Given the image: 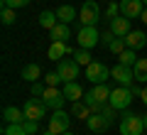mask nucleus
<instances>
[{"label":"nucleus","instance_id":"26","mask_svg":"<svg viewBox=\"0 0 147 135\" xmlns=\"http://www.w3.org/2000/svg\"><path fill=\"white\" fill-rule=\"evenodd\" d=\"M74 59H76L81 66H88V64L93 62V57H91L88 49H76V52H74Z\"/></svg>","mask_w":147,"mask_h":135},{"label":"nucleus","instance_id":"19","mask_svg":"<svg viewBox=\"0 0 147 135\" xmlns=\"http://www.w3.org/2000/svg\"><path fill=\"white\" fill-rule=\"evenodd\" d=\"M93 113V111L88 108V103L86 101H74L71 103V118H79V120H88V115Z\"/></svg>","mask_w":147,"mask_h":135},{"label":"nucleus","instance_id":"18","mask_svg":"<svg viewBox=\"0 0 147 135\" xmlns=\"http://www.w3.org/2000/svg\"><path fill=\"white\" fill-rule=\"evenodd\" d=\"M3 118H5V123H25V111L17 108V106H7L5 111H3Z\"/></svg>","mask_w":147,"mask_h":135},{"label":"nucleus","instance_id":"32","mask_svg":"<svg viewBox=\"0 0 147 135\" xmlns=\"http://www.w3.org/2000/svg\"><path fill=\"white\" fill-rule=\"evenodd\" d=\"M44 83H47V86H59V83H64V81H61V76H59V71H49L47 76H44Z\"/></svg>","mask_w":147,"mask_h":135},{"label":"nucleus","instance_id":"16","mask_svg":"<svg viewBox=\"0 0 147 135\" xmlns=\"http://www.w3.org/2000/svg\"><path fill=\"white\" fill-rule=\"evenodd\" d=\"M66 54H74V49L66 47L64 42H52V44H49V49H47V57L52 59V62H61Z\"/></svg>","mask_w":147,"mask_h":135},{"label":"nucleus","instance_id":"4","mask_svg":"<svg viewBox=\"0 0 147 135\" xmlns=\"http://www.w3.org/2000/svg\"><path fill=\"white\" fill-rule=\"evenodd\" d=\"M57 71L59 76H61V81H76L79 79V71H81V64L76 62V59H61V62H57Z\"/></svg>","mask_w":147,"mask_h":135},{"label":"nucleus","instance_id":"5","mask_svg":"<svg viewBox=\"0 0 147 135\" xmlns=\"http://www.w3.org/2000/svg\"><path fill=\"white\" fill-rule=\"evenodd\" d=\"M100 20V7L96 0H86L84 5H81L79 10V22L81 25H96V22Z\"/></svg>","mask_w":147,"mask_h":135},{"label":"nucleus","instance_id":"13","mask_svg":"<svg viewBox=\"0 0 147 135\" xmlns=\"http://www.w3.org/2000/svg\"><path fill=\"white\" fill-rule=\"evenodd\" d=\"M108 125H110V120L105 118L103 113H91L88 120H86V128H88L91 133H103V130H108Z\"/></svg>","mask_w":147,"mask_h":135},{"label":"nucleus","instance_id":"28","mask_svg":"<svg viewBox=\"0 0 147 135\" xmlns=\"http://www.w3.org/2000/svg\"><path fill=\"white\" fill-rule=\"evenodd\" d=\"M108 49H110L113 54H120V52H125V49H127V44H125V37H115V39H113V42L108 44Z\"/></svg>","mask_w":147,"mask_h":135},{"label":"nucleus","instance_id":"2","mask_svg":"<svg viewBox=\"0 0 147 135\" xmlns=\"http://www.w3.org/2000/svg\"><path fill=\"white\" fill-rule=\"evenodd\" d=\"M145 130V118L137 113H125L120 118V135H142Z\"/></svg>","mask_w":147,"mask_h":135},{"label":"nucleus","instance_id":"30","mask_svg":"<svg viewBox=\"0 0 147 135\" xmlns=\"http://www.w3.org/2000/svg\"><path fill=\"white\" fill-rule=\"evenodd\" d=\"M27 5H30V0H3V7H12V10H20Z\"/></svg>","mask_w":147,"mask_h":135},{"label":"nucleus","instance_id":"24","mask_svg":"<svg viewBox=\"0 0 147 135\" xmlns=\"http://www.w3.org/2000/svg\"><path fill=\"white\" fill-rule=\"evenodd\" d=\"M57 12H52V10H44V12H39V25L44 27V30H54L57 27Z\"/></svg>","mask_w":147,"mask_h":135},{"label":"nucleus","instance_id":"14","mask_svg":"<svg viewBox=\"0 0 147 135\" xmlns=\"http://www.w3.org/2000/svg\"><path fill=\"white\" fill-rule=\"evenodd\" d=\"M125 44H127V49H135L137 52V49H142L147 44V35L142 30H130L125 35Z\"/></svg>","mask_w":147,"mask_h":135},{"label":"nucleus","instance_id":"35","mask_svg":"<svg viewBox=\"0 0 147 135\" xmlns=\"http://www.w3.org/2000/svg\"><path fill=\"white\" fill-rule=\"evenodd\" d=\"M127 88H130L132 98H140V96H142V88H145V86H140V83H130V86H127Z\"/></svg>","mask_w":147,"mask_h":135},{"label":"nucleus","instance_id":"7","mask_svg":"<svg viewBox=\"0 0 147 135\" xmlns=\"http://www.w3.org/2000/svg\"><path fill=\"white\" fill-rule=\"evenodd\" d=\"M86 79L91 83H105V79H110V69L103 62H91L86 66Z\"/></svg>","mask_w":147,"mask_h":135},{"label":"nucleus","instance_id":"31","mask_svg":"<svg viewBox=\"0 0 147 135\" xmlns=\"http://www.w3.org/2000/svg\"><path fill=\"white\" fill-rule=\"evenodd\" d=\"M22 128L27 130V135H34L37 130H39V120H32V118H25V123H22Z\"/></svg>","mask_w":147,"mask_h":135},{"label":"nucleus","instance_id":"6","mask_svg":"<svg viewBox=\"0 0 147 135\" xmlns=\"http://www.w3.org/2000/svg\"><path fill=\"white\" fill-rule=\"evenodd\" d=\"M69 125H71V113H66L64 108L54 111L52 118H49V130L57 133V135H64V133L69 130Z\"/></svg>","mask_w":147,"mask_h":135},{"label":"nucleus","instance_id":"39","mask_svg":"<svg viewBox=\"0 0 147 135\" xmlns=\"http://www.w3.org/2000/svg\"><path fill=\"white\" fill-rule=\"evenodd\" d=\"M42 135H57V133H52V130H47V133H42Z\"/></svg>","mask_w":147,"mask_h":135},{"label":"nucleus","instance_id":"17","mask_svg":"<svg viewBox=\"0 0 147 135\" xmlns=\"http://www.w3.org/2000/svg\"><path fill=\"white\" fill-rule=\"evenodd\" d=\"M110 32L115 37H125L127 32H130V20L123 17V15H118L115 20H110Z\"/></svg>","mask_w":147,"mask_h":135},{"label":"nucleus","instance_id":"36","mask_svg":"<svg viewBox=\"0 0 147 135\" xmlns=\"http://www.w3.org/2000/svg\"><path fill=\"white\" fill-rule=\"evenodd\" d=\"M113 39H115V35H113V32H103V35H100V42H103V44H105V47H108V44H110V42H113Z\"/></svg>","mask_w":147,"mask_h":135},{"label":"nucleus","instance_id":"27","mask_svg":"<svg viewBox=\"0 0 147 135\" xmlns=\"http://www.w3.org/2000/svg\"><path fill=\"white\" fill-rule=\"evenodd\" d=\"M3 135H27V130L22 128V123H5Z\"/></svg>","mask_w":147,"mask_h":135},{"label":"nucleus","instance_id":"8","mask_svg":"<svg viewBox=\"0 0 147 135\" xmlns=\"http://www.w3.org/2000/svg\"><path fill=\"white\" fill-rule=\"evenodd\" d=\"M42 101L47 103V108L59 111V108H64V101H66V96H64L61 88H57V86H47V88H44V94H42Z\"/></svg>","mask_w":147,"mask_h":135},{"label":"nucleus","instance_id":"1","mask_svg":"<svg viewBox=\"0 0 147 135\" xmlns=\"http://www.w3.org/2000/svg\"><path fill=\"white\" fill-rule=\"evenodd\" d=\"M76 42H79L81 49H93L100 44V32L96 30V25H81L79 35H76Z\"/></svg>","mask_w":147,"mask_h":135},{"label":"nucleus","instance_id":"11","mask_svg":"<svg viewBox=\"0 0 147 135\" xmlns=\"http://www.w3.org/2000/svg\"><path fill=\"white\" fill-rule=\"evenodd\" d=\"M110 76L115 79L120 86H130L132 81H135V74H132V66H125V64H120L118 62L115 66L110 69Z\"/></svg>","mask_w":147,"mask_h":135},{"label":"nucleus","instance_id":"42","mask_svg":"<svg viewBox=\"0 0 147 135\" xmlns=\"http://www.w3.org/2000/svg\"><path fill=\"white\" fill-rule=\"evenodd\" d=\"M142 3H145V5H147V0H142Z\"/></svg>","mask_w":147,"mask_h":135},{"label":"nucleus","instance_id":"20","mask_svg":"<svg viewBox=\"0 0 147 135\" xmlns=\"http://www.w3.org/2000/svg\"><path fill=\"white\" fill-rule=\"evenodd\" d=\"M25 81H30V83H34V81H39L42 79V69L37 66V64H25L22 66V74H20Z\"/></svg>","mask_w":147,"mask_h":135},{"label":"nucleus","instance_id":"38","mask_svg":"<svg viewBox=\"0 0 147 135\" xmlns=\"http://www.w3.org/2000/svg\"><path fill=\"white\" fill-rule=\"evenodd\" d=\"M140 20H142V22H145V25H147V7H145V10H142V15H140Z\"/></svg>","mask_w":147,"mask_h":135},{"label":"nucleus","instance_id":"33","mask_svg":"<svg viewBox=\"0 0 147 135\" xmlns=\"http://www.w3.org/2000/svg\"><path fill=\"white\" fill-rule=\"evenodd\" d=\"M105 15H108V20H115V17L120 15V3H110L108 10H105Z\"/></svg>","mask_w":147,"mask_h":135},{"label":"nucleus","instance_id":"23","mask_svg":"<svg viewBox=\"0 0 147 135\" xmlns=\"http://www.w3.org/2000/svg\"><path fill=\"white\" fill-rule=\"evenodd\" d=\"M132 74H135L137 83H147V59H137V64L132 66Z\"/></svg>","mask_w":147,"mask_h":135},{"label":"nucleus","instance_id":"34","mask_svg":"<svg viewBox=\"0 0 147 135\" xmlns=\"http://www.w3.org/2000/svg\"><path fill=\"white\" fill-rule=\"evenodd\" d=\"M44 88H47V83H42V81H34V83H32V96H34V98H42Z\"/></svg>","mask_w":147,"mask_h":135},{"label":"nucleus","instance_id":"22","mask_svg":"<svg viewBox=\"0 0 147 135\" xmlns=\"http://www.w3.org/2000/svg\"><path fill=\"white\" fill-rule=\"evenodd\" d=\"M76 15H79V12H76V7H74V5H59V7H57L59 22H66V25H69V22H71Z\"/></svg>","mask_w":147,"mask_h":135},{"label":"nucleus","instance_id":"25","mask_svg":"<svg viewBox=\"0 0 147 135\" xmlns=\"http://www.w3.org/2000/svg\"><path fill=\"white\" fill-rule=\"evenodd\" d=\"M118 62L125 64V66H135V64H137V54H135V49H125V52H120V54H118Z\"/></svg>","mask_w":147,"mask_h":135},{"label":"nucleus","instance_id":"15","mask_svg":"<svg viewBox=\"0 0 147 135\" xmlns=\"http://www.w3.org/2000/svg\"><path fill=\"white\" fill-rule=\"evenodd\" d=\"M61 91H64V96H66V101H71V103L74 101H84V96H86L79 81H66L61 86Z\"/></svg>","mask_w":147,"mask_h":135},{"label":"nucleus","instance_id":"9","mask_svg":"<svg viewBox=\"0 0 147 135\" xmlns=\"http://www.w3.org/2000/svg\"><path fill=\"white\" fill-rule=\"evenodd\" d=\"M22 111H25L27 118H32V120H42L44 115H47V103H44L42 98H34V96H32V98L27 101L25 106H22Z\"/></svg>","mask_w":147,"mask_h":135},{"label":"nucleus","instance_id":"37","mask_svg":"<svg viewBox=\"0 0 147 135\" xmlns=\"http://www.w3.org/2000/svg\"><path fill=\"white\" fill-rule=\"evenodd\" d=\"M140 101H142V103H145V106H147V86H145V88H142V96H140Z\"/></svg>","mask_w":147,"mask_h":135},{"label":"nucleus","instance_id":"41","mask_svg":"<svg viewBox=\"0 0 147 135\" xmlns=\"http://www.w3.org/2000/svg\"><path fill=\"white\" fill-rule=\"evenodd\" d=\"M64 135H76V133H69V130H66V133H64Z\"/></svg>","mask_w":147,"mask_h":135},{"label":"nucleus","instance_id":"40","mask_svg":"<svg viewBox=\"0 0 147 135\" xmlns=\"http://www.w3.org/2000/svg\"><path fill=\"white\" fill-rule=\"evenodd\" d=\"M142 118H145V130H147V113H145V115H142Z\"/></svg>","mask_w":147,"mask_h":135},{"label":"nucleus","instance_id":"10","mask_svg":"<svg viewBox=\"0 0 147 135\" xmlns=\"http://www.w3.org/2000/svg\"><path fill=\"white\" fill-rule=\"evenodd\" d=\"M145 7H147V5L142 3V0H120V15L127 17V20H135V17H140Z\"/></svg>","mask_w":147,"mask_h":135},{"label":"nucleus","instance_id":"21","mask_svg":"<svg viewBox=\"0 0 147 135\" xmlns=\"http://www.w3.org/2000/svg\"><path fill=\"white\" fill-rule=\"evenodd\" d=\"M49 35H52V42H64V39L71 37V30H69L66 22H57V27L49 30Z\"/></svg>","mask_w":147,"mask_h":135},{"label":"nucleus","instance_id":"29","mask_svg":"<svg viewBox=\"0 0 147 135\" xmlns=\"http://www.w3.org/2000/svg\"><path fill=\"white\" fill-rule=\"evenodd\" d=\"M15 12L17 10H12V7H3V10H0V20H3V25H12V22L17 20Z\"/></svg>","mask_w":147,"mask_h":135},{"label":"nucleus","instance_id":"3","mask_svg":"<svg viewBox=\"0 0 147 135\" xmlns=\"http://www.w3.org/2000/svg\"><path fill=\"white\" fill-rule=\"evenodd\" d=\"M108 103L113 106L115 111H125L127 106L132 103V94H130V88H127V86L110 88V98H108Z\"/></svg>","mask_w":147,"mask_h":135},{"label":"nucleus","instance_id":"12","mask_svg":"<svg viewBox=\"0 0 147 135\" xmlns=\"http://www.w3.org/2000/svg\"><path fill=\"white\" fill-rule=\"evenodd\" d=\"M108 98H110V88L105 83H93L91 91L84 96L86 103H91V101H96V103H108Z\"/></svg>","mask_w":147,"mask_h":135}]
</instances>
